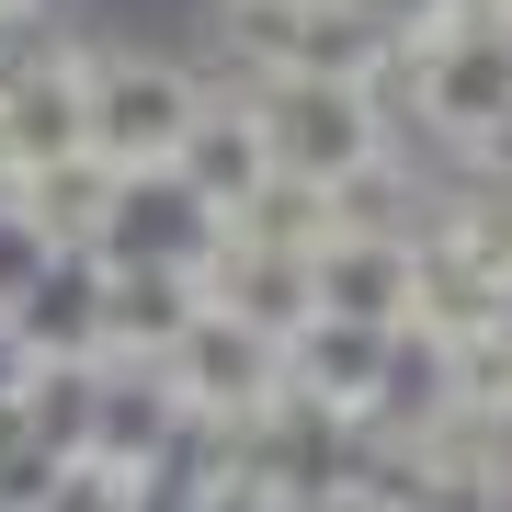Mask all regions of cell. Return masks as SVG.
I'll return each instance as SVG.
<instances>
[{"instance_id":"cell-7","label":"cell","mask_w":512,"mask_h":512,"mask_svg":"<svg viewBox=\"0 0 512 512\" xmlns=\"http://www.w3.org/2000/svg\"><path fill=\"white\" fill-rule=\"evenodd\" d=\"M183 183L217 205V217H239L262 183H274V137H262V103H205L194 137H183Z\"/></svg>"},{"instance_id":"cell-9","label":"cell","mask_w":512,"mask_h":512,"mask_svg":"<svg viewBox=\"0 0 512 512\" xmlns=\"http://www.w3.org/2000/svg\"><path fill=\"white\" fill-rule=\"evenodd\" d=\"M467 171H490V194H512V103H501L490 126L467 137Z\"/></svg>"},{"instance_id":"cell-3","label":"cell","mask_w":512,"mask_h":512,"mask_svg":"<svg viewBox=\"0 0 512 512\" xmlns=\"http://www.w3.org/2000/svg\"><path fill=\"white\" fill-rule=\"evenodd\" d=\"M262 137H274V171L285 183H342V171H365L376 160V92L365 80H308V69H285L274 92H262Z\"/></svg>"},{"instance_id":"cell-10","label":"cell","mask_w":512,"mask_h":512,"mask_svg":"<svg viewBox=\"0 0 512 512\" xmlns=\"http://www.w3.org/2000/svg\"><path fill=\"white\" fill-rule=\"evenodd\" d=\"M12 23H35V0H0V46H12Z\"/></svg>"},{"instance_id":"cell-4","label":"cell","mask_w":512,"mask_h":512,"mask_svg":"<svg viewBox=\"0 0 512 512\" xmlns=\"http://www.w3.org/2000/svg\"><path fill=\"white\" fill-rule=\"evenodd\" d=\"M410 69H421V114L467 148V137L512 103V23L444 12V23H421V35H410Z\"/></svg>"},{"instance_id":"cell-6","label":"cell","mask_w":512,"mask_h":512,"mask_svg":"<svg viewBox=\"0 0 512 512\" xmlns=\"http://www.w3.org/2000/svg\"><path fill=\"white\" fill-rule=\"evenodd\" d=\"M23 365H103V262H46V285L12 308Z\"/></svg>"},{"instance_id":"cell-1","label":"cell","mask_w":512,"mask_h":512,"mask_svg":"<svg viewBox=\"0 0 512 512\" xmlns=\"http://www.w3.org/2000/svg\"><path fill=\"white\" fill-rule=\"evenodd\" d=\"M194 69L183 57H148V46H114L92 57V160L114 183H137V171H183V137H194Z\"/></svg>"},{"instance_id":"cell-5","label":"cell","mask_w":512,"mask_h":512,"mask_svg":"<svg viewBox=\"0 0 512 512\" xmlns=\"http://www.w3.org/2000/svg\"><path fill=\"white\" fill-rule=\"evenodd\" d=\"M410 296H421V262L410 239H319L308 251V319H342V330H410Z\"/></svg>"},{"instance_id":"cell-8","label":"cell","mask_w":512,"mask_h":512,"mask_svg":"<svg viewBox=\"0 0 512 512\" xmlns=\"http://www.w3.org/2000/svg\"><path fill=\"white\" fill-rule=\"evenodd\" d=\"M35 512H148V490H137V478H114V467H92V456H69Z\"/></svg>"},{"instance_id":"cell-2","label":"cell","mask_w":512,"mask_h":512,"mask_svg":"<svg viewBox=\"0 0 512 512\" xmlns=\"http://www.w3.org/2000/svg\"><path fill=\"white\" fill-rule=\"evenodd\" d=\"M92 148V57L80 46H23L0 69V183H35V171Z\"/></svg>"}]
</instances>
